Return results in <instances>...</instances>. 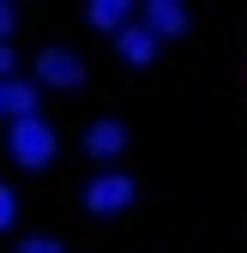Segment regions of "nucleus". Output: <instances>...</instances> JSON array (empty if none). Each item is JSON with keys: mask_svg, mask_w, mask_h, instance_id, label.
Returning <instances> with one entry per match:
<instances>
[{"mask_svg": "<svg viewBox=\"0 0 247 253\" xmlns=\"http://www.w3.org/2000/svg\"><path fill=\"white\" fill-rule=\"evenodd\" d=\"M6 151H12V163L18 169H48L54 163V126L48 121H12V133H6Z\"/></svg>", "mask_w": 247, "mask_h": 253, "instance_id": "1", "label": "nucleus"}, {"mask_svg": "<svg viewBox=\"0 0 247 253\" xmlns=\"http://www.w3.org/2000/svg\"><path fill=\"white\" fill-rule=\"evenodd\" d=\"M133 193H139V187H133V175L103 169L97 181L84 187V211H90V217H115V211H127V205H133Z\"/></svg>", "mask_w": 247, "mask_h": 253, "instance_id": "2", "label": "nucleus"}, {"mask_svg": "<svg viewBox=\"0 0 247 253\" xmlns=\"http://www.w3.org/2000/svg\"><path fill=\"white\" fill-rule=\"evenodd\" d=\"M37 84H48V90H79L84 84V60L67 54V48H42L37 54Z\"/></svg>", "mask_w": 247, "mask_h": 253, "instance_id": "3", "label": "nucleus"}, {"mask_svg": "<svg viewBox=\"0 0 247 253\" xmlns=\"http://www.w3.org/2000/svg\"><path fill=\"white\" fill-rule=\"evenodd\" d=\"M145 30H151V37H187V6L151 0V6H145Z\"/></svg>", "mask_w": 247, "mask_h": 253, "instance_id": "4", "label": "nucleus"}, {"mask_svg": "<svg viewBox=\"0 0 247 253\" xmlns=\"http://www.w3.org/2000/svg\"><path fill=\"white\" fill-rule=\"evenodd\" d=\"M84 151L90 157H121V151H127V126H121V121H90L84 126Z\"/></svg>", "mask_w": 247, "mask_h": 253, "instance_id": "5", "label": "nucleus"}, {"mask_svg": "<svg viewBox=\"0 0 247 253\" xmlns=\"http://www.w3.org/2000/svg\"><path fill=\"white\" fill-rule=\"evenodd\" d=\"M115 48H121V60H127V67H151V54H157V37H151L145 24H127L115 37Z\"/></svg>", "mask_w": 247, "mask_h": 253, "instance_id": "6", "label": "nucleus"}, {"mask_svg": "<svg viewBox=\"0 0 247 253\" xmlns=\"http://www.w3.org/2000/svg\"><path fill=\"white\" fill-rule=\"evenodd\" d=\"M127 0H90V6H84V18L90 24H97V30H115V37H121V30H127Z\"/></svg>", "mask_w": 247, "mask_h": 253, "instance_id": "7", "label": "nucleus"}, {"mask_svg": "<svg viewBox=\"0 0 247 253\" xmlns=\"http://www.w3.org/2000/svg\"><path fill=\"white\" fill-rule=\"evenodd\" d=\"M0 103H6V115H12V121H30V115H37V84L6 79V84H0Z\"/></svg>", "mask_w": 247, "mask_h": 253, "instance_id": "8", "label": "nucleus"}, {"mask_svg": "<svg viewBox=\"0 0 247 253\" xmlns=\"http://www.w3.org/2000/svg\"><path fill=\"white\" fill-rule=\"evenodd\" d=\"M18 253H67V247H60L54 235H30V241H18Z\"/></svg>", "mask_w": 247, "mask_h": 253, "instance_id": "9", "label": "nucleus"}, {"mask_svg": "<svg viewBox=\"0 0 247 253\" xmlns=\"http://www.w3.org/2000/svg\"><path fill=\"white\" fill-rule=\"evenodd\" d=\"M12 217H18V199H12V187H0V229H12Z\"/></svg>", "mask_w": 247, "mask_h": 253, "instance_id": "10", "label": "nucleus"}, {"mask_svg": "<svg viewBox=\"0 0 247 253\" xmlns=\"http://www.w3.org/2000/svg\"><path fill=\"white\" fill-rule=\"evenodd\" d=\"M12 18H18V12L6 6V0H0V42H6V37H12Z\"/></svg>", "mask_w": 247, "mask_h": 253, "instance_id": "11", "label": "nucleus"}, {"mask_svg": "<svg viewBox=\"0 0 247 253\" xmlns=\"http://www.w3.org/2000/svg\"><path fill=\"white\" fill-rule=\"evenodd\" d=\"M6 73H12V48L0 42V84H6Z\"/></svg>", "mask_w": 247, "mask_h": 253, "instance_id": "12", "label": "nucleus"}, {"mask_svg": "<svg viewBox=\"0 0 247 253\" xmlns=\"http://www.w3.org/2000/svg\"><path fill=\"white\" fill-rule=\"evenodd\" d=\"M0 115H6V103H0Z\"/></svg>", "mask_w": 247, "mask_h": 253, "instance_id": "13", "label": "nucleus"}]
</instances>
